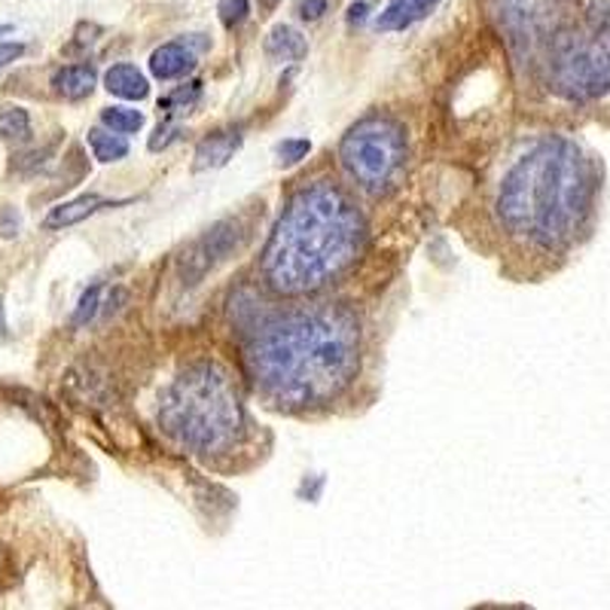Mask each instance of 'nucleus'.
Masks as SVG:
<instances>
[{
    "label": "nucleus",
    "instance_id": "obj_25",
    "mask_svg": "<svg viewBox=\"0 0 610 610\" xmlns=\"http://www.w3.org/2000/svg\"><path fill=\"white\" fill-rule=\"evenodd\" d=\"M174 137H178V125H159V129H156V135L150 137V150L152 152L166 150V147L171 144V141H174Z\"/></svg>",
    "mask_w": 610,
    "mask_h": 610
},
{
    "label": "nucleus",
    "instance_id": "obj_8",
    "mask_svg": "<svg viewBox=\"0 0 610 610\" xmlns=\"http://www.w3.org/2000/svg\"><path fill=\"white\" fill-rule=\"evenodd\" d=\"M235 244H239V227L232 220L213 227L202 242H196L183 254V284H196L198 278H205L208 269L227 259Z\"/></svg>",
    "mask_w": 610,
    "mask_h": 610
},
{
    "label": "nucleus",
    "instance_id": "obj_28",
    "mask_svg": "<svg viewBox=\"0 0 610 610\" xmlns=\"http://www.w3.org/2000/svg\"><path fill=\"white\" fill-rule=\"evenodd\" d=\"M7 335V312H3V303H0V339Z\"/></svg>",
    "mask_w": 610,
    "mask_h": 610
},
{
    "label": "nucleus",
    "instance_id": "obj_24",
    "mask_svg": "<svg viewBox=\"0 0 610 610\" xmlns=\"http://www.w3.org/2000/svg\"><path fill=\"white\" fill-rule=\"evenodd\" d=\"M19 227H22V220H19L15 208H3V211H0V235H3V239H15V235H19Z\"/></svg>",
    "mask_w": 610,
    "mask_h": 610
},
{
    "label": "nucleus",
    "instance_id": "obj_16",
    "mask_svg": "<svg viewBox=\"0 0 610 610\" xmlns=\"http://www.w3.org/2000/svg\"><path fill=\"white\" fill-rule=\"evenodd\" d=\"M89 147L91 156H95L98 162H120V159L129 156V141H125V135L107 132V129H91Z\"/></svg>",
    "mask_w": 610,
    "mask_h": 610
},
{
    "label": "nucleus",
    "instance_id": "obj_30",
    "mask_svg": "<svg viewBox=\"0 0 610 610\" xmlns=\"http://www.w3.org/2000/svg\"><path fill=\"white\" fill-rule=\"evenodd\" d=\"M13 30V25H0V34H10Z\"/></svg>",
    "mask_w": 610,
    "mask_h": 610
},
{
    "label": "nucleus",
    "instance_id": "obj_15",
    "mask_svg": "<svg viewBox=\"0 0 610 610\" xmlns=\"http://www.w3.org/2000/svg\"><path fill=\"white\" fill-rule=\"evenodd\" d=\"M308 52L305 37L290 25H274L266 37V56L274 61H303Z\"/></svg>",
    "mask_w": 610,
    "mask_h": 610
},
{
    "label": "nucleus",
    "instance_id": "obj_2",
    "mask_svg": "<svg viewBox=\"0 0 610 610\" xmlns=\"http://www.w3.org/2000/svg\"><path fill=\"white\" fill-rule=\"evenodd\" d=\"M598 186L593 156L571 137L549 135L503 174L495 211L507 235L556 254L586 229Z\"/></svg>",
    "mask_w": 610,
    "mask_h": 610
},
{
    "label": "nucleus",
    "instance_id": "obj_9",
    "mask_svg": "<svg viewBox=\"0 0 610 610\" xmlns=\"http://www.w3.org/2000/svg\"><path fill=\"white\" fill-rule=\"evenodd\" d=\"M193 68H196V52L186 46V40H171L150 56V74L156 80H181Z\"/></svg>",
    "mask_w": 610,
    "mask_h": 610
},
{
    "label": "nucleus",
    "instance_id": "obj_13",
    "mask_svg": "<svg viewBox=\"0 0 610 610\" xmlns=\"http://www.w3.org/2000/svg\"><path fill=\"white\" fill-rule=\"evenodd\" d=\"M105 89L110 95H120L125 101H141L150 95V80L137 71L135 64H113L105 74Z\"/></svg>",
    "mask_w": 610,
    "mask_h": 610
},
{
    "label": "nucleus",
    "instance_id": "obj_14",
    "mask_svg": "<svg viewBox=\"0 0 610 610\" xmlns=\"http://www.w3.org/2000/svg\"><path fill=\"white\" fill-rule=\"evenodd\" d=\"M95 83H98V74H95L91 64H64L52 76V89L68 101H80V98L91 95Z\"/></svg>",
    "mask_w": 610,
    "mask_h": 610
},
{
    "label": "nucleus",
    "instance_id": "obj_26",
    "mask_svg": "<svg viewBox=\"0 0 610 610\" xmlns=\"http://www.w3.org/2000/svg\"><path fill=\"white\" fill-rule=\"evenodd\" d=\"M25 56V44H0V71Z\"/></svg>",
    "mask_w": 610,
    "mask_h": 610
},
{
    "label": "nucleus",
    "instance_id": "obj_5",
    "mask_svg": "<svg viewBox=\"0 0 610 610\" xmlns=\"http://www.w3.org/2000/svg\"><path fill=\"white\" fill-rule=\"evenodd\" d=\"M540 56L547 86L564 101L589 105L610 95V10L568 19Z\"/></svg>",
    "mask_w": 610,
    "mask_h": 610
},
{
    "label": "nucleus",
    "instance_id": "obj_10",
    "mask_svg": "<svg viewBox=\"0 0 610 610\" xmlns=\"http://www.w3.org/2000/svg\"><path fill=\"white\" fill-rule=\"evenodd\" d=\"M242 147V132L239 129H223V132H213V135L202 137L196 147V171H211V168L227 166L232 159V152Z\"/></svg>",
    "mask_w": 610,
    "mask_h": 610
},
{
    "label": "nucleus",
    "instance_id": "obj_27",
    "mask_svg": "<svg viewBox=\"0 0 610 610\" xmlns=\"http://www.w3.org/2000/svg\"><path fill=\"white\" fill-rule=\"evenodd\" d=\"M366 13H369V3H351V10H349V22L351 25H364L366 22Z\"/></svg>",
    "mask_w": 610,
    "mask_h": 610
},
{
    "label": "nucleus",
    "instance_id": "obj_1",
    "mask_svg": "<svg viewBox=\"0 0 610 610\" xmlns=\"http://www.w3.org/2000/svg\"><path fill=\"white\" fill-rule=\"evenodd\" d=\"M361 366V324L349 308L312 305L278 315L259 327L247 369L278 406L305 410L330 403Z\"/></svg>",
    "mask_w": 610,
    "mask_h": 610
},
{
    "label": "nucleus",
    "instance_id": "obj_22",
    "mask_svg": "<svg viewBox=\"0 0 610 610\" xmlns=\"http://www.w3.org/2000/svg\"><path fill=\"white\" fill-rule=\"evenodd\" d=\"M308 150H312V141H308V137H290V141H281L274 152H278V162H281V166H296L300 159L308 156Z\"/></svg>",
    "mask_w": 610,
    "mask_h": 610
},
{
    "label": "nucleus",
    "instance_id": "obj_17",
    "mask_svg": "<svg viewBox=\"0 0 610 610\" xmlns=\"http://www.w3.org/2000/svg\"><path fill=\"white\" fill-rule=\"evenodd\" d=\"M30 135V117L25 107L0 105V137L3 141H25Z\"/></svg>",
    "mask_w": 610,
    "mask_h": 610
},
{
    "label": "nucleus",
    "instance_id": "obj_7",
    "mask_svg": "<svg viewBox=\"0 0 610 610\" xmlns=\"http://www.w3.org/2000/svg\"><path fill=\"white\" fill-rule=\"evenodd\" d=\"M568 19V0H495V22L518 59L540 56Z\"/></svg>",
    "mask_w": 610,
    "mask_h": 610
},
{
    "label": "nucleus",
    "instance_id": "obj_21",
    "mask_svg": "<svg viewBox=\"0 0 610 610\" xmlns=\"http://www.w3.org/2000/svg\"><path fill=\"white\" fill-rule=\"evenodd\" d=\"M247 13H251V0H220L217 3V15H220V22H223L227 30L239 28L247 19Z\"/></svg>",
    "mask_w": 610,
    "mask_h": 610
},
{
    "label": "nucleus",
    "instance_id": "obj_3",
    "mask_svg": "<svg viewBox=\"0 0 610 610\" xmlns=\"http://www.w3.org/2000/svg\"><path fill=\"white\" fill-rule=\"evenodd\" d=\"M364 242V217L351 198L333 183H315L300 190L281 211L259 272L278 293L303 296L349 272Z\"/></svg>",
    "mask_w": 610,
    "mask_h": 610
},
{
    "label": "nucleus",
    "instance_id": "obj_23",
    "mask_svg": "<svg viewBox=\"0 0 610 610\" xmlns=\"http://www.w3.org/2000/svg\"><path fill=\"white\" fill-rule=\"evenodd\" d=\"M327 0H300L296 3V13H300V19H305V22H318L320 15L327 13Z\"/></svg>",
    "mask_w": 610,
    "mask_h": 610
},
{
    "label": "nucleus",
    "instance_id": "obj_19",
    "mask_svg": "<svg viewBox=\"0 0 610 610\" xmlns=\"http://www.w3.org/2000/svg\"><path fill=\"white\" fill-rule=\"evenodd\" d=\"M101 293H105V288H101V284H95V288H89L86 293H83V296H80L74 318H71L74 327H86V324L95 320V315L101 312Z\"/></svg>",
    "mask_w": 610,
    "mask_h": 610
},
{
    "label": "nucleus",
    "instance_id": "obj_12",
    "mask_svg": "<svg viewBox=\"0 0 610 610\" xmlns=\"http://www.w3.org/2000/svg\"><path fill=\"white\" fill-rule=\"evenodd\" d=\"M110 202H105L101 196H95V193H89V196H76L71 198V202H61V205H56L52 211L46 213L44 227L46 229H68L74 227V223H83L86 217H91L95 211H101V208H107Z\"/></svg>",
    "mask_w": 610,
    "mask_h": 610
},
{
    "label": "nucleus",
    "instance_id": "obj_6",
    "mask_svg": "<svg viewBox=\"0 0 610 610\" xmlns=\"http://www.w3.org/2000/svg\"><path fill=\"white\" fill-rule=\"evenodd\" d=\"M339 159L351 181L361 183L366 193H385L406 166L403 125L391 117H366L342 137Z\"/></svg>",
    "mask_w": 610,
    "mask_h": 610
},
{
    "label": "nucleus",
    "instance_id": "obj_20",
    "mask_svg": "<svg viewBox=\"0 0 610 610\" xmlns=\"http://www.w3.org/2000/svg\"><path fill=\"white\" fill-rule=\"evenodd\" d=\"M198 95H202V83L193 80V83H186L181 89H174L168 98L159 101V110H166V113H178V110H186V107H193L198 101Z\"/></svg>",
    "mask_w": 610,
    "mask_h": 610
},
{
    "label": "nucleus",
    "instance_id": "obj_29",
    "mask_svg": "<svg viewBox=\"0 0 610 610\" xmlns=\"http://www.w3.org/2000/svg\"><path fill=\"white\" fill-rule=\"evenodd\" d=\"M278 0H263V10H272Z\"/></svg>",
    "mask_w": 610,
    "mask_h": 610
},
{
    "label": "nucleus",
    "instance_id": "obj_18",
    "mask_svg": "<svg viewBox=\"0 0 610 610\" xmlns=\"http://www.w3.org/2000/svg\"><path fill=\"white\" fill-rule=\"evenodd\" d=\"M101 122L117 135H135L137 129L144 125V113L135 110V107H105Z\"/></svg>",
    "mask_w": 610,
    "mask_h": 610
},
{
    "label": "nucleus",
    "instance_id": "obj_4",
    "mask_svg": "<svg viewBox=\"0 0 610 610\" xmlns=\"http://www.w3.org/2000/svg\"><path fill=\"white\" fill-rule=\"evenodd\" d=\"M159 425L198 455L223 452L242 434V396L217 364L190 366L166 388Z\"/></svg>",
    "mask_w": 610,
    "mask_h": 610
},
{
    "label": "nucleus",
    "instance_id": "obj_11",
    "mask_svg": "<svg viewBox=\"0 0 610 610\" xmlns=\"http://www.w3.org/2000/svg\"><path fill=\"white\" fill-rule=\"evenodd\" d=\"M440 0H388V7L376 19L379 30H406L415 22H422Z\"/></svg>",
    "mask_w": 610,
    "mask_h": 610
}]
</instances>
